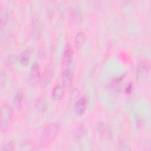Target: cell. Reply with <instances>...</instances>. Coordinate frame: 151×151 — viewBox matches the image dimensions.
<instances>
[{
  "label": "cell",
  "mask_w": 151,
  "mask_h": 151,
  "mask_svg": "<svg viewBox=\"0 0 151 151\" xmlns=\"http://www.w3.org/2000/svg\"><path fill=\"white\" fill-rule=\"evenodd\" d=\"M32 37L35 40H38L41 34V27L39 19L37 17H34L32 21Z\"/></svg>",
  "instance_id": "obj_8"
},
{
  "label": "cell",
  "mask_w": 151,
  "mask_h": 151,
  "mask_svg": "<svg viewBox=\"0 0 151 151\" xmlns=\"http://www.w3.org/2000/svg\"><path fill=\"white\" fill-rule=\"evenodd\" d=\"M87 101L85 96L77 100L74 106V111L76 116H80L84 114L87 108Z\"/></svg>",
  "instance_id": "obj_5"
},
{
  "label": "cell",
  "mask_w": 151,
  "mask_h": 151,
  "mask_svg": "<svg viewBox=\"0 0 151 151\" xmlns=\"http://www.w3.org/2000/svg\"><path fill=\"white\" fill-rule=\"evenodd\" d=\"M64 94V90L63 86L60 85H58L54 88L52 93V96L54 100H58L61 99L63 97Z\"/></svg>",
  "instance_id": "obj_11"
},
{
  "label": "cell",
  "mask_w": 151,
  "mask_h": 151,
  "mask_svg": "<svg viewBox=\"0 0 151 151\" xmlns=\"http://www.w3.org/2000/svg\"><path fill=\"white\" fill-rule=\"evenodd\" d=\"M86 41V37L84 34L82 32H78L75 36L74 42L76 45L78 47H81L84 44Z\"/></svg>",
  "instance_id": "obj_16"
},
{
  "label": "cell",
  "mask_w": 151,
  "mask_h": 151,
  "mask_svg": "<svg viewBox=\"0 0 151 151\" xmlns=\"http://www.w3.org/2000/svg\"><path fill=\"white\" fill-rule=\"evenodd\" d=\"M53 76V71L51 68H47L43 73L42 75L40 77V84L42 88L47 87L51 83Z\"/></svg>",
  "instance_id": "obj_6"
},
{
  "label": "cell",
  "mask_w": 151,
  "mask_h": 151,
  "mask_svg": "<svg viewBox=\"0 0 151 151\" xmlns=\"http://www.w3.org/2000/svg\"><path fill=\"white\" fill-rule=\"evenodd\" d=\"M9 18V13L8 9L4 7L1 8V28L4 27Z\"/></svg>",
  "instance_id": "obj_15"
},
{
  "label": "cell",
  "mask_w": 151,
  "mask_h": 151,
  "mask_svg": "<svg viewBox=\"0 0 151 151\" xmlns=\"http://www.w3.org/2000/svg\"><path fill=\"white\" fill-rule=\"evenodd\" d=\"M12 114L13 109L10 105L8 104H4L2 106L1 109V130H5L8 128Z\"/></svg>",
  "instance_id": "obj_2"
},
{
  "label": "cell",
  "mask_w": 151,
  "mask_h": 151,
  "mask_svg": "<svg viewBox=\"0 0 151 151\" xmlns=\"http://www.w3.org/2000/svg\"><path fill=\"white\" fill-rule=\"evenodd\" d=\"M73 60V52L70 46L67 44L66 45L63 54V63L64 66L68 67L71 65Z\"/></svg>",
  "instance_id": "obj_7"
},
{
  "label": "cell",
  "mask_w": 151,
  "mask_h": 151,
  "mask_svg": "<svg viewBox=\"0 0 151 151\" xmlns=\"http://www.w3.org/2000/svg\"><path fill=\"white\" fill-rule=\"evenodd\" d=\"M73 74L71 70L69 68H66L62 74V83L64 86L68 87L72 83Z\"/></svg>",
  "instance_id": "obj_9"
},
{
  "label": "cell",
  "mask_w": 151,
  "mask_h": 151,
  "mask_svg": "<svg viewBox=\"0 0 151 151\" xmlns=\"http://www.w3.org/2000/svg\"><path fill=\"white\" fill-rule=\"evenodd\" d=\"M23 99L22 93L21 92H17L14 98V104L17 109H20L22 105V101Z\"/></svg>",
  "instance_id": "obj_18"
},
{
  "label": "cell",
  "mask_w": 151,
  "mask_h": 151,
  "mask_svg": "<svg viewBox=\"0 0 151 151\" xmlns=\"http://www.w3.org/2000/svg\"><path fill=\"white\" fill-rule=\"evenodd\" d=\"M18 60V57L16 55H9L8 57V61L9 64H14Z\"/></svg>",
  "instance_id": "obj_25"
},
{
  "label": "cell",
  "mask_w": 151,
  "mask_h": 151,
  "mask_svg": "<svg viewBox=\"0 0 151 151\" xmlns=\"http://www.w3.org/2000/svg\"><path fill=\"white\" fill-rule=\"evenodd\" d=\"M10 41V37L9 34L8 32L4 31V32H2L1 34V45H3L5 47L8 43Z\"/></svg>",
  "instance_id": "obj_20"
},
{
  "label": "cell",
  "mask_w": 151,
  "mask_h": 151,
  "mask_svg": "<svg viewBox=\"0 0 151 151\" xmlns=\"http://www.w3.org/2000/svg\"><path fill=\"white\" fill-rule=\"evenodd\" d=\"M36 109L40 111H44L47 110L48 107V102L44 97H41L37 99L35 103Z\"/></svg>",
  "instance_id": "obj_10"
},
{
  "label": "cell",
  "mask_w": 151,
  "mask_h": 151,
  "mask_svg": "<svg viewBox=\"0 0 151 151\" xmlns=\"http://www.w3.org/2000/svg\"><path fill=\"white\" fill-rule=\"evenodd\" d=\"M31 54V51L29 49H27V50L24 51L21 54V55L19 57V61L22 65L26 66L28 64Z\"/></svg>",
  "instance_id": "obj_12"
},
{
  "label": "cell",
  "mask_w": 151,
  "mask_h": 151,
  "mask_svg": "<svg viewBox=\"0 0 151 151\" xmlns=\"http://www.w3.org/2000/svg\"><path fill=\"white\" fill-rule=\"evenodd\" d=\"M60 126L57 123L48 125L42 132L40 139V146L41 148L48 147L55 139L60 130Z\"/></svg>",
  "instance_id": "obj_1"
},
{
  "label": "cell",
  "mask_w": 151,
  "mask_h": 151,
  "mask_svg": "<svg viewBox=\"0 0 151 151\" xmlns=\"http://www.w3.org/2000/svg\"><path fill=\"white\" fill-rule=\"evenodd\" d=\"M15 149V144L11 141L6 143L2 148V150H14Z\"/></svg>",
  "instance_id": "obj_23"
},
{
  "label": "cell",
  "mask_w": 151,
  "mask_h": 151,
  "mask_svg": "<svg viewBox=\"0 0 151 151\" xmlns=\"http://www.w3.org/2000/svg\"><path fill=\"white\" fill-rule=\"evenodd\" d=\"M40 70L39 64L34 63L32 64L28 77V81L32 86L36 84L40 80Z\"/></svg>",
  "instance_id": "obj_4"
},
{
  "label": "cell",
  "mask_w": 151,
  "mask_h": 151,
  "mask_svg": "<svg viewBox=\"0 0 151 151\" xmlns=\"http://www.w3.org/2000/svg\"><path fill=\"white\" fill-rule=\"evenodd\" d=\"M86 133V128L84 124H80L74 132V138L76 140H78L81 138Z\"/></svg>",
  "instance_id": "obj_17"
},
{
  "label": "cell",
  "mask_w": 151,
  "mask_h": 151,
  "mask_svg": "<svg viewBox=\"0 0 151 151\" xmlns=\"http://www.w3.org/2000/svg\"><path fill=\"white\" fill-rule=\"evenodd\" d=\"M38 53H39V56H40V57L42 58V57H44V56H45V50H44L43 48H41V49H40Z\"/></svg>",
  "instance_id": "obj_26"
},
{
  "label": "cell",
  "mask_w": 151,
  "mask_h": 151,
  "mask_svg": "<svg viewBox=\"0 0 151 151\" xmlns=\"http://www.w3.org/2000/svg\"><path fill=\"white\" fill-rule=\"evenodd\" d=\"M132 89V86L131 84H129V86L126 88V92L127 93H129L131 92Z\"/></svg>",
  "instance_id": "obj_27"
},
{
  "label": "cell",
  "mask_w": 151,
  "mask_h": 151,
  "mask_svg": "<svg viewBox=\"0 0 151 151\" xmlns=\"http://www.w3.org/2000/svg\"><path fill=\"white\" fill-rule=\"evenodd\" d=\"M123 80V77H117L114 78L110 83V87L111 90L114 91H119L121 88L122 83Z\"/></svg>",
  "instance_id": "obj_13"
},
{
  "label": "cell",
  "mask_w": 151,
  "mask_h": 151,
  "mask_svg": "<svg viewBox=\"0 0 151 151\" xmlns=\"http://www.w3.org/2000/svg\"><path fill=\"white\" fill-rule=\"evenodd\" d=\"M7 82V76L5 72L3 70H1L0 72V84L1 87H5Z\"/></svg>",
  "instance_id": "obj_21"
},
{
  "label": "cell",
  "mask_w": 151,
  "mask_h": 151,
  "mask_svg": "<svg viewBox=\"0 0 151 151\" xmlns=\"http://www.w3.org/2000/svg\"><path fill=\"white\" fill-rule=\"evenodd\" d=\"M21 149L22 150H32L35 149V146L31 142L24 141L21 145Z\"/></svg>",
  "instance_id": "obj_19"
},
{
  "label": "cell",
  "mask_w": 151,
  "mask_h": 151,
  "mask_svg": "<svg viewBox=\"0 0 151 151\" xmlns=\"http://www.w3.org/2000/svg\"><path fill=\"white\" fill-rule=\"evenodd\" d=\"M150 70V64L148 60L142 58L137 65V76L139 81H143L147 77Z\"/></svg>",
  "instance_id": "obj_3"
},
{
  "label": "cell",
  "mask_w": 151,
  "mask_h": 151,
  "mask_svg": "<svg viewBox=\"0 0 151 151\" xmlns=\"http://www.w3.org/2000/svg\"><path fill=\"white\" fill-rule=\"evenodd\" d=\"M119 146L120 149H121V150H130V149L129 148V146H128L127 144L126 143V142L124 141L123 139L121 140L119 142Z\"/></svg>",
  "instance_id": "obj_24"
},
{
  "label": "cell",
  "mask_w": 151,
  "mask_h": 151,
  "mask_svg": "<svg viewBox=\"0 0 151 151\" xmlns=\"http://www.w3.org/2000/svg\"><path fill=\"white\" fill-rule=\"evenodd\" d=\"M71 19L75 24H79L83 19V15L81 11L78 9H74L71 11Z\"/></svg>",
  "instance_id": "obj_14"
},
{
  "label": "cell",
  "mask_w": 151,
  "mask_h": 151,
  "mask_svg": "<svg viewBox=\"0 0 151 151\" xmlns=\"http://www.w3.org/2000/svg\"><path fill=\"white\" fill-rule=\"evenodd\" d=\"M96 129L99 134L102 135L105 131V126L104 123L101 120H99L96 124Z\"/></svg>",
  "instance_id": "obj_22"
}]
</instances>
